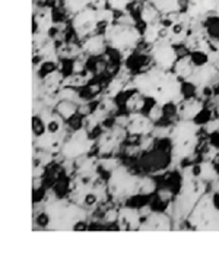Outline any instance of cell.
<instances>
[{
  "label": "cell",
  "instance_id": "cell-1",
  "mask_svg": "<svg viewBox=\"0 0 219 263\" xmlns=\"http://www.w3.org/2000/svg\"><path fill=\"white\" fill-rule=\"evenodd\" d=\"M134 88L143 97L151 98L155 104H180L183 101L181 81L170 69L155 67L134 78Z\"/></svg>",
  "mask_w": 219,
  "mask_h": 263
},
{
  "label": "cell",
  "instance_id": "cell-9",
  "mask_svg": "<svg viewBox=\"0 0 219 263\" xmlns=\"http://www.w3.org/2000/svg\"><path fill=\"white\" fill-rule=\"evenodd\" d=\"M94 142L88 138L86 129H79L73 133V136L63 145V154L67 158H79L89 152L92 148Z\"/></svg>",
  "mask_w": 219,
  "mask_h": 263
},
{
  "label": "cell",
  "instance_id": "cell-4",
  "mask_svg": "<svg viewBox=\"0 0 219 263\" xmlns=\"http://www.w3.org/2000/svg\"><path fill=\"white\" fill-rule=\"evenodd\" d=\"M105 40L118 51H129L141 41V32L129 24H110L105 29Z\"/></svg>",
  "mask_w": 219,
  "mask_h": 263
},
{
  "label": "cell",
  "instance_id": "cell-15",
  "mask_svg": "<svg viewBox=\"0 0 219 263\" xmlns=\"http://www.w3.org/2000/svg\"><path fill=\"white\" fill-rule=\"evenodd\" d=\"M127 129L133 135H145L149 130H152V120L146 116L134 113L130 119V122H129Z\"/></svg>",
  "mask_w": 219,
  "mask_h": 263
},
{
  "label": "cell",
  "instance_id": "cell-24",
  "mask_svg": "<svg viewBox=\"0 0 219 263\" xmlns=\"http://www.w3.org/2000/svg\"><path fill=\"white\" fill-rule=\"evenodd\" d=\"M44 127H46V132L47 133H53V135H57L62 132V127H63V117L60 116H53V117H50L47 120V123L44 124Z\"/></svg>",
  "mask_w": 219,
  "mask_h": 263
},
{
  "label": "cell",
  "instance_id": "cell-29",
  "mask_svg": "<svg viewBox=\"0 0 219 263\" xmlns=\"http://www.w3.org/2000/svg\"><path fill=\"white\" fill-rule=\"evenodd\" d=\"M205 130L208 133H213V132L219 130V120H210L205 124Z\"/></svg>",
  "mask_w": 219,
  "mask_h": 263
},
{
  "label": "cell",
  "instance_id": "cell-10",
  "mask_svg": "<svg viewBox=\"0 0 219 263\" xmlns=\"http://www.w3.org/2000/svg\"><path fill=\"white\" fill-rule=\"evenodd\" d=\"M219 79V69L213 63H205V65L196 66L186 82L194 85L196 88H208L210 85L216 84Z\"/></svg>",
  "mask_w": 219,
  "mask_h": 263
},
{
  "label": "cell",
  "instance_id": "cell-8",
  "mask_svg": "<svg viewBox=\"0 0 219 263\" xmlns=\"http://www.w3.org/2000/svg\"><path fill=\"white\" fill-rule=\"evenodd\" d=\"M151 56L156 66L162 69H171L178 60L177 51L170 40H158L155 44H152Z\"/></svg>",
  "mask_w": 219,
  "mask_h": 263
},
{
  "label": "cell",
  "instance_id": "cell-7",
  "mask_svg": "<svg viewBox=\"0 0 219 263\" xmlns=\"http://www.w3.org/2000/svg\"><path fill=\"white\" fill-rule=\"evenodd\" d=\"M99 16H98V9L95 8H86L82 12L76 13L73 16L72 25L73 29L76 31V34L79 37H85V35H91L96 31V28L99 27Z\"/></svg>",
  "mask_w": 219,
  "mask_h": 263
},
{
  "label": "cell",
  "instance_id": "cell-32",
  "mask_svg": "<svg viewBox=\"0 0 219 263\" xmlns=\"http://www.w3.org/2000/svg\"><path fill=\"white\" fill-rule=\"evenodd\" d=\"M218 111H219V110H218Z\"/></svg>",
  "mask_w": 219,
  "mask_h": 263
},
{
  "label": "cell",
  "instance_id": "cell-5",
  "mask_svg": "<svg viewBox=\"0 0 219 263\" xmlns=\"http://www.w3.org/2000/svg\"><path fill=\"white\" fill-rule=\"evenodd\" d=\"M190 224L197 230H219V211L212 196H202L189 215Z\"/></svg>",
  "mask_w": 219,
  "mask_h": 263
},
{
  "label": "cell",
  "instance_id": "cell-27",
  "mask_svg": "<svg viewBox=\"0 0 219 263\" xmlns=\"http://www.w3.org/2000/svg\"><path fill=\"white\" fill-rule=\"evenodd\" d=\"M148 116H149V119H151L152 122L153 120H160V119L162 117V105H160V104H155L152 108H151V111H149Z\"/></svg>",
  "mask_w": 219,
  "mask_h": 263
},
{
  "label": "cell",
  "instance_id": "cell-2",
  "mask_svg": "<svg viewBox=\"0 0 219 263\" xmlns=\"http://www.w3.org/2000/svg\"><path fill=\"white\" fill-rule=\"evenodd\" d=\"M190 173H184L183 176V186H181L180 195L175 199V214L178 216H189L193 208L196 206V203L200 200V197L203 196L206 186L203 183V180L199 179L197 176L193 174L190 168Z\"/></svg>",
  "mask_w": 219,
  "mask_h": 263
},
{
  "label": "cell",
  "instance_id": "cell-18",
  "mask_svg": "<svg viewBox=\"0 0 219 263\" xmlns=\"http://www.w3.org/2000/svg\"><path fill=\"white\" fill-rule=\"evenodd\" d=\"M149 2L164 16L181 12V0H149Z\"/></svg>",
  "mask_w": 219,
  "mask_h": 263
},
{
  "label": "cell",
  "instance_id": "cell-16",
  "mask_svg": "<svg viewBox=\"0 0 219 263\" xmlns=\"http://www.w3.org/2000/svg\"><path fill=\"white\" fill-rule=\"evenodd\" d=\"M170 228H171V222L168 216L162 214H151L146 218V222L141 226L139 230H170Z\"/></svg>",
  "mask_w": 219,
  "mask_h": 263
},
{
  "label": "cell",
  "instance_id": "cell-6",
  "mask_svg": "<svg viewBox=\"0 0 219 263\" xmlns=\"http://www.w3.org/2000/svg\"><path fill=\"white\" fill-rule=\"evenodd\" d=\"M141 180L142 179L136 177L129 170L120 167L114 170L110 177V181H108L110 193L113 196L122 197V199L141 193Z\"/></svg>",
  "mask_w": 219,
  "mask_h": 263
},
{
  "label": "cell",
  "instance_id": "cell-3",
  "mask_svg": "<svg viewBox=\"0 0 219 263\" xmlns=\"http://www.w3.org/2000/svg\"><path fill=\"white\" fill-rule=\"evenodd\" d=\"M197 132L199 126L193 120H181L178 122L170 133L172 143V154L177 158H186L194 151L197 145Z\"/></svg>",
  "mask_w": 219,
  "mask_h": 263
},
{
  "label": "cell",
  "instance_id": "cell-12",
  "mask_svg": "<svg viewBox=\"0 0 219 263\" xmlns=\"http://www.w3.org/2000/svg\"><path fill=\"white\" fill-rule=\"evenodd\" d=\"M187 13L194 21H200L203 18H208L210 15H215V8L218 0H187Z\"/></svg>",
  "mask_w": 219,
  "mask_h": 263
},
{
  "label": "cell",
  "instance_id": "cell-22",
  "mask_svg": "<svg viewBox=\"0 0 219 263\" xmlns=\"http://www.w3.org/2000/svg\"><path fill=\"white\" fill-rule=\"evenodd\" d=\"M161 28H162V22H153V24H148L146 28H145V41L148 44H155L158 40H160V35H161Z\"/></svg>",
  "mask_w": 219,
  "mask_h": 263
},
{
  "label": "cell",
  "instance_id": "cell-26",
  "mask_svg": "<svg viewBox=\"0 0 219 263\" xmlns=\"http://www.w3.org/2000/svg\"><path fill=\"white\" fill-rule=\"evenodd\" d=\"M132 0H107V6L114 12H124Z\"/></svg>",
  "mask_w": 219,
  "mask_h": 263
},
{
  "label": "cell",
  "instance_id": "cell-31",
  "mask_svg": "<svg viewBox=\"0 0 219 263\" xmlns=\"http://www.w3.org/2000/svg\"><path fill=\"white\" fill-rule=\"evenodd\" d=\"M89 2H91V0H89Z\"/></svg>",
  "mask_w": 219,
  "mask_h": 263
},
{
  "label": "cell",
  "instance_id": "cell-14",
  "mask_svg": "<svg viewBox=\"0 0 219 263\" xmlns=\"http://www.w3.org/2000/svg\"><path fill=\"white\" fill-rule=\"evenodd\" d=\"M120 222V228L122 230H133V228H141L139 222H141V212L134 211L132 208H123L118 212V219Z\"/></svg>",
  "mask_w": 219,
  "mask_h": 263
},
{
  "label": "cell",
  "instance_id": "cell-25",
  "mask_svg": "<svg viewBox=\"0 0 219 263\" xmlns=\"http://www.w3.org/2000/svg\"><path fill=\"white\" fill-rule=\"evenodd\" d=\"M104 40L105 38L98 37V35L91 37L86 41V50L91 51V53H99V51H103L104 50Z\"/></svg>",
  "mask_w": 219,
  "mask_h": 263
},
{
  "label": "cell",
  "instance_id": "cell-17",
  "mask_svg": "<svg viewBox=\"0 0 219 263\" xmlns=\"http://www.w3.org/2000/svg\"><path fill=\"white\" fill-rule=\"evenodd\" d=\"M39 146L43 149H46L47 152H57L63 145V141L60 139V133L57 135H53V133H47L44 132L38 139Z\"/></svg>",
  "mask_w": 219,
  "mask_h": 263
},
{
  "label": "cell",
  "instance_id": "cell-20",
  "mask_svg": "<svg viewBox=\"0 0 219 263\" xmlns=\"http://www.w3.org/2000/svg\"><path fill=\"white\" fill-rule=\"evenodd\" d=\"M141 18L148 25V24H153V22H160L161 21V13L149 0H146L143 3L142 10H141Z\"/></svg>",
  "mask_w": 219,
  "mask_h": 263
},
{
  "label": "cell",
  "instance_id": "cell-13",
  "mask_svg": "<svg viewBox=\"0 0 219 263\" xmlns=\"http://www.w3.org/2000/svg\"><path fill=\"white\" fill-rule=\"evenodd\" d=\"M178 105V114L183 120H193L194 117H197L202 110H203V104L199 100H194V98H190V100H184L181 101Z\"/></svg>",
  "mask_w": 219,
  "mask_h": 263
},
{
  "label": "cell",
  "instance_id": "cell-28",
  "mask_svg": "<svg viewBox=\"0 0 219 263\" xmlns=\"http://www.w3.org/2000/svg\"><path fill=\"white\" fill-rule=\"evenodd\" d=\"M123 84L124 81H118V79H115L111 82L110 85V88H108V91H110V95H117L122 89H123Z\"/></svg>",
  "mask_w": 219,
  "mask_h": 263
},
{
  "label": "cell",
  "instance_id": "cell-21",
  "mask_svg": "<svg viewBox=\"0 0 219 263\" xmlns=\"http://www.w3.org/2000/svg\"><path fill=\"white\" fill-rule=\"evenodd\" d=\"M191 171H193L194 176H197L203 181L216 179V171H215L213 165L210 162H202L199 165H194V167H191Z\"/></svg>",
  "mask_w": 219,
  "mask_h": 263
},
{
  "label": "cell",
  "instance_id": "cell-19",
  "mask_svg": "<svg viewBox=\"0 0 219 263\" xmlns=\"http://www.w3.org/2000/svg\"><path fill=\"white\" fill-rule=\"evenodd\" d=\"M194 67H196V65L193 63L191 56L183 57L180 60H177V63L174 65V72H175V75L178 76L180 79H184V81H186V79L193 73Z\"/></svg>",
  "mask_w": 219,
  "mask_h": 263
},
{
  "label": "cell",
  "instance_id": "cell-23",
  "mask_svg": "<svg viewBox=\"0 0 219 263\" xmlns=\"http://www.w3.org/2000/svg\"><path fill=\"white\" fill-rule=\"evenodd\" d=\"M76 104H73L72 101H69V100H63V101L58 103L57 113L63 119H70L73 114L76 113Z\"/></svg>",
  "mask_w": 219,
  "mask_h": 263
},
{
  "label": "cell",
  "instance_id": "cell-30",
  "mask_svg": "<svg viewBox=\"0 0 219 263\" xmlns=\"http://www.w3.org/2000/svg\"><path fill=\"white\" fill-rule=\"evenodd\" d=\"M215 16H218V18H219V0L216 2V8H215Z\"/></svg>",
  "mask_w": 219,
  "mask_h": 263
},
{
  "label": "cell",
  "instance_id": "cell-11",
  "mask_svg": "<svg viewBox=\"0 0 219 263\" xmlns=\"http://www.w3.org/2000/svg\"><path fill=\"white\" fill-rule=\"evenodd\" d=\"M50 216L53 219H57L65 222V228H70L67 226V222H77L79 221V215H82L81 209L73 205H63V203H56L51 205L50 208Z\"/></svg>",
  "mask_w": 219,
  "mask_h": 263
}]
</instances>
